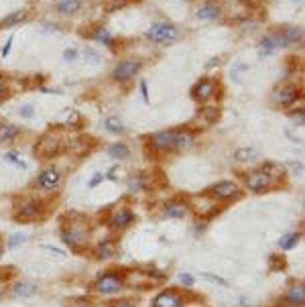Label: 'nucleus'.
Wrapping results in <instances>:
<instances>
[{
  "instance_id": "nucleus-1",
  "label": "nucleus",
  "mask_w": 305,
  "mask_h": 307,
  "mask_svg": "<svg viewBox=\"0 0 305 307\" xmlns=\"http://www.w3.org/2000/svg\"><path fill=\"white\" fill-rule=\"evenodd\" d=\"M194 143V134L179 132V130H167L151 136V144L157 151H181Z\"/></svg>"
},
{
  "instance_id": "nucleus-2",
  "label": "nucleus",
  "mask_w": 305,
  "mask_h": 307,
  "mask_svg": "<svg viewBox=\"0 0 305 307\" xmlns=\"http://www.w3.org/2000/svg\"><path fill=\"white\" fill-rule=\"evenodd\" d=\"M88 234H90V228H88V222L84 218L65 222L63 228H61L63 242L70 248H73V250H77L80 246H84L88 242Z\"/></svg>"
},
{
  "instance_id": "nucleus-3",
  "label": "nucleus",
  "mask_w": 305,
  "mask_h": 307,
  "mask_svg": "<svg viewBox=\"0 0 305 307\" xmlns=\"http://www.w3.org/2000/svg\"><path fill=\"white\" fill-rule=\"evenodd\" d=\"M63 151V139L59 134H45L35 144V153L39 157H55Z\"/></svg>"
},
{
  "instance_id": "nucleus-4",
  "label": "nucleus",
  "mask_w": 305,
  "mask_h": 307,
  "mask_svg": "<svg viewBox=\"0 0 305 307\" xmlns=\"http://www.w3.org/2000/svg\"><path fill=\"white\" fill-rule=\"evenodd\" d=\"M177 29L169 22H157L149 31H146V39L155 41V43H173L177 39Z\"/></svg>"
},
{
  "instance_id": "nucleus-5",
  "label": "nucleus",
  "mask_w": 305,
  "mask_h": 307,
  "mask_svg": "<svg viewBox=\"0 0 305 307\" xmlns=\"http://www.w3.org/2000/svg\"><path fill=\"white\" fill-rule=\"evenodd\" d=\"M244 181H246V187L254 193H263L273 185V177L265 169H254V171H251L244 177Z\"/></svg>"
},
{
  "instance_id": "nucleus-6",
  "label": "nucleus",
  "mask_w": 305,
  "mask_h": 307,
  "mask_svg": "<svg viewBox=\"0 0 305 307\" xmlns=\"http://www.w3.org/2000/svg\"><path fill=\"white\" fill-rule=\"evenodd\" d=\"M141 67H143V63L137 59H124V61H120L116 67H114V72H112V77L114 79H118V82H126V79H130V77H134L139 72H141Z\"/></svg>"
},
{
  "instance_id": "nucleus-7",
  "label": "nucleus",
  "mask_w": 305,
  "mask_h": 307,
  "mask_svg": "<svg viewBox=\"0 0 305 307\" xmlns=\"http://www.w3.org/2000/svg\"><path fill=\"white\" fill-rule=\"evenodd\" d=\"M183 305H185V297L175 289L161 291L153 299V307H183Z\"/></svg>"
},
{
  "instance_id": "nucleus-8",
  "label": "nucleus",
  "mask_w": 305,
  "mask_h": 307,
  "mask_svg": "<svg viewBox=\"0 0 305 307\" xmlns=\"http://www.w3.org/2000/svg\"><path fill=\"white\" fill-rule=\"evenodd\" d=\"M41 214H43L41 201L39 199H29L25 203H20V208L17 210L15 218H17V222H33V220H37Z\"/></svg>"
},
{
  "instance_id": "nucleus-9",
  "label": "nucleus",
  "mask_w": 305,
  "mask_h": 307,
  "mask_svg": "<svg viewBox=\"0 0 305 307\" xmlns=\"http://www.w3.org/2000/svg\"><path fill=\"white\" fill-rule=\"evenodd\" d=\"M210 196L216 199H232L240 196V187L234 183V181H220V183L210 187Z\"/></svg>"
},
{
  "instance_id": "nucleus-10",
  "label": "nucleus",
  "mask_w": 305,
  "mask_h": 307,
  "mask_svg": "<svg viewBox=\"0 0 305 307\" xmlns=\"http://www.w3.org/2000/svg\"><path fill=\"white\" fill-rule=\"evenodd\" d=\"M124 285V281L122 277L114 275V272H106V275H102L98 281H96V289L100 293H104V295H112V293H118Z\"/></svg>"
},
{
  "instance_id": "nucleus-11",
  "label": "nucleus",
  "mask_w": 305,
  "mask_h": 307,
  "mask_svg": "<svg viewBox=\"0 0 305 307\" xmlns=\"http://www.w3.org/2000/svg\"><path fill=\"white\" fill-rule=\"evenodd\" d=\"M214 94H216V82L210 77H201L199 82L194 86V98L199 102H208Z\"/></svg>"
},
{
  "instance_id": "nucleus-12",
  "label": "nucleus",
  "mask_w": 305,
  "mask_h": 307,
  "mask_svg": "<svg viewBox=\"0 0 305 307\" xmlns=\"http://www.w3.org/2000/svg\"><path fill=\"white\" fill-rule=\"evenodd\" d=\"M37 183L45 191H53L61 183V171H57V169H45V171L37 177Z\"/></svg>"
},
{
  "instance_id": "nucleus-13",
  "label": "nucleus",
  "mask_w": 305,
  "mask_h": 307,
  "mask_svg": "<svg viewBox=\"0 0 305 307\" xmlns=\"http://www.w3.org/2000/svg\"><path fill=\"white\" fill-rule=\"evenodd\" d=\"M134 222V214L126 208H120L118 212L112 214V218H110V226L112 228H116V230H122V228H126V226H130Z\"/></svg>"
},
{
  "instance_id": "nucleus-14",
  "label": "nucleus",
  "mask_w": 305,
  "mask_h": 307,
  "mask_svg": "<svg viewBox=\"0 0 305 307\" xmlns=\"http://www.w3.org/2000/svg\"><path fill=\"white\" fill-rule=\"evenodd\" d=\"M165 214H167V218H173V220H181V218H185V216L189 214V206H187L185 201L173 199V201H169L167 206H165Z\"/></svg>"
},
{
  "instance_id": "nucleus-15",
  "label": "nucleus",
  "mask_w": 305,
  "mask_h": 307,
  "mask_svg": "<svg viewBox=\"0 0 305 307\" xmlns=\"http://www.w3.org/2000/svg\"><path fill=\"white\" fill-rule=\"evenodd\" d=\"M299 98V92H297V88L295 86H285V88H279L277 92H275V100L279 102V104H283V106H289L293 104Z\"/></svg>"
},
{
  "instance_id": "nucleus-16",
  "label": "nucleus",
  "mask_w": 305,
  "mask_h": 307,
  "mask_svg": "<svg viewBox=\"0 0 305 307\" xmlns=\"http://www.w3.org/2000/svg\"><path fill=\"white\" fill-rule=\"evenodd\" d=\"M285 301L291 307H303V303H305V287L301 285V283H297V285H293L289 289V293L285 295Z\"/></svg>"
},
{
  "instance_id": "nucleus-17",
  "label": "nucleus",
  "mask_w": 305,
  "mask_h": 307,
  "mask_svg": "<svg viewBox=\"0 0 305 307\" xmlns=\"http://www.w3.org/2000/svg\"><path fill=\"white\" fill-rule=\"evenodd\" d=\"M220 15H222V8L218 2H206L197 10V18L201 20H216Z\"/></svg>"
},
{
  "instance_id": "nucleus-18",
  "label": "nucleus",
  "mask_w": 305,
  "mask_h": 307,
  "mask_svg": "<svg viewBox=\"0 0 305 307\" xmlns=\"http://www.w3.org/2000/svg\"><path fill=\"white\" fill-rule=\"evenodd\" d=\"M27 17H29V13H27L25 8H22V10H15V13H10L8 17H4V18H2V22H0V27H2V29L17 27V25H20V22H25V20H27Z\"/></svg>"
},
{
  "instance_id": "nucleus-19",
  "label": "nucleus",
  "mask_w": 305,
  "mask_h": 307,
  "mask_svg": "<svg viewBox=\"0 0 305 307\" xmlns=\"http://www.w3.org/2000/svg\"><path fill=\"white\" fill-rule=\"evenodd\" d=\"M18 132H20V128L15 126V124H10V122H0V143H8V141L17 139Z\"/></svg>"
},
{
  "instance_id": "nucleus-20",
  "label": "nucleus",
  "mask_w": 305,
  "mask_h": 307,
  "mask_svg": "<svg viewBox=\"0 0 305 307\" xmlns=\"http://www.w3.org/2000/svg\"><path fill=\"white\" fill-rule=\"evenodd\" d=\"M82 8V0H59L57 10L63 15H75Z\"/></svg>"
},
{
  "instance_id": "nucleus-21",
  "label": "nucleus",
  "mask_w": 305,
  "mask_h": 307,
  "mask_svg": "<svg viewBox=\"0 0 305 307\" xmlns=\"http://www.w3.org/2000/svg\"><path fill=\"white\" fill-rule=\"evenodd\" d=\"M98 258H112L116 254V244L114 240H104V242H100L98 244Z\"/></svg>"
},
{
  "instance_id": "nucleus-22",
  "label": "nucleus",
  "mask_w": 305,
  "mask_h": 307,
  "mask_svg": "<svg viewBox=\"0 0 305 307\" xmlns=\"http://www.w3.org/2000/svg\"><path fill=\"white\" fill-rule=\"evenodd\" d=\"M37 291H39V287L35 283H17L15 285V295H18V297H31Z\"/></svg>"
},
{
  "instance_id": "nucleus-23",
  "label": "nucleus",
  "mask_w": 305,
  "mask_h": 307,
  "mask_svg": "<svg viewBox=\"0 0 305 307\" xmlns=\"http://www.w3.org/2000/svg\"><path fill=\"white\" fill-rule=\"evenodd\" d=\"M299 240H301V234H299V232H291V234L283 236V238L279 240V248H281V250H291V248L297 246Z\"/></svg>"
},
{
  "instance_id": "nucleus-24",
  "label": "nucleus",
  "mask_w": 305,
  "mask_h": 307,
  "mask_svg": "<svg viewBox=\"0 0 305 307\" xmlns=\"http://www.w3.org/2000/svg\"><path fill=\"white\" fill-rule=\"evenodd\" d=\"M108 153H110V157H114V159H126L128 155H130V151H128V146L124 144V143H114V144H110L108 146Z\"/></svg>"
},
{
  "instance_id": "nucleus-25",
  "label": "nucleus",
  "mask_w": 305,
  "mask_h": 307,
  "mask_svg": "<svg viewBox=\"0 0 305 307\" xmlns=\"http://www.w3.org/2000/svg\"><path fill=\"white\" fill-rule=\"evenodd\" d=\"M281 35L285 37L287 43H297L303 37V31L299 27H285V29H281Z\"/></svg>"
},
{
  "instance_id": "nucleus-26",
  "label": "nucleus",
  "mask_w": 305,
  "mask_h": 307,
  "mask_svg": "<svg viewBox=\"0 0 305 307\" xmlns=\"http://www.w3.org/2000/svg\"><path fill=\"white\" fill-rule=\"evenodd\" d=\"M96 41H100V43H104V45H112L114 43V39H112V35L108 33V29H104V27H98L96 31H94V35H92Z\"/></svg>"
},
{
  "instance_id": "nucleus-27",
  "label": "nucleus",
  "mask_w": 305,
  "mask_h": 307,
  "mask_svg": "<svg viewBox=\"0 0 305 307\" xmlns=\"http://www.w3.org/2000/svg\"><path fill=\"white\" fill-rule=\"evenodd\" d=\"M106 128H108L110 132H114V134H122V132H124L122 122L116 120V118H108V120H106Z\"/></svg>"
},
{
  "instance_id": "nucleus-28",
  "label": "nucleus",
  "mask_w": 305,
  "mask_h": 307,
  "mask_svg": "<svg viewBox=\"0 0 305 307\" xmlns=\"http://www.w3.org/2000/svg\"><path fill=\"white\" fill-rule=\"evenodd\" d=\"M143 187H146L143 175H137V177H130V179H128V189H130V191H139V189H143Z\"/></svg>"
},
{
  "instance_id": "nucleus-29",
  "label": "nucleus",
  "mask_w": 305,
  "mask_h": 307,
  "mask_svg": "<svg viewBox=\"0 0 305 307\" xmlns=\"http://www.w3.org/2000/svg\"><path fill=\"white\" fill-rule=\"evenodd\" d=\"M201 277L208 279V281H212V283H218L220 287H230V283L226 281V279H222V277H218V275H212V272H201Z\"/></svg>"
},
{
  "instance_id": "nucleus-30",
  "label": "nucleus",
  "mask_w": 305,
  "mask_h": 307,
  "mask_svg": "<svg viewBox=\"0 0 305 307\" xmlns=\"http://www.w3.org/2000/svg\"><path fill=\"white\" fill-rule=\"evenodd\" d=\"M252 155H254L252 149H238L234 153V159L236 161H248V159H252Z\"/></svg>"
},
{
  "instance_id": "nucleus-31",
  "label": "nucleus",
  "mask_w": 305,
  "mask_h": 307,
  "mask_svg": "<svg viewBox=\"0 0 305 307\" xmlns=\"http://www.w3.org/2000/svg\"><path fill=\"white\" fill-rule=\"evenodd\" d=\"M27 242V236H22V234H13L8 238V248H17L20 244H25Z\"/></svg>"
},
{
  "instance_id": "nucleus-32",
  "label": "nucleus",
  "mask_w": 305,
  "mask_h": 307,
  "mask_svg": "<svg viewBox=\"0 0 305 307\" xmlns=\"http://www.w3.org/2000/svg\"><path fill=\"white\" fill-rule=\"evenodd\" d=\"M285 267V258L283 256H270V269L273 271H283Z\"/></svg>"
},
{
  "instance_id": "nucleus-33",
  "label": "nucleus",
  "mask_w": 305,
  "mask_h": 307,
  "mask_svg": "<svg viewBox=\"0 0 305 307\" xmlns=\"http://www.w3.org/2000/svg\"><path fill=\"white\" fill-rule=\"evenodd\" d=\"M4 161H10V163H15V165H18V167H22V169H25V167H27V165H25V163H22V161H20V159L17 157V153H6V155H4Z\"/></svg>"
},
{
  "instance_id": "nucleus-34",
  "label": "nucleus",
  "mask_w": 305,
  "mask_h": 307,
  "mask_svg": "<svg viewBox=\"0 0 305 307\" xmlns=\"http://www.w3.org/2000/svg\"><path fill=\"white\" fill-rule=\"evenodd\" d=\"M179 281H181L185 287H191V285H194V277L187 275V272H181V275H179Z\"/></svg>"
},
{
  "instance_id": "nucleus-35",
  "label": "nucleus",
  "mask_w": 305,
  "mask_h": 307,
  "mask_svg": "<svg viewBox=\"0 0 305 307\" xmlns=\"http://www.w3.org/2000/svg\"><path fill=\"white\" fill-rule=\"evenodd\" d=\"M104 179H106L104 173H96V175L92 177V181H90V187H96V185L100 183V181H104Z\"/></svg>"
},
{
  "instance_id": "nucleus-36",
  "label": "nucleus",
  "mask_w": 305,
  "mask_h": 307,
  "mask_svg": "<svg viewBox=\"0 0 305 307\" xmlns=\"http://www.w3.org/2000/svg\"><path fill=\"white\" fill-rule=\"evenodd\" d=\"M75 55H77L75 49H67V51L63 53V57H65V61H73V59H75Z\"/></svg>"
},
{
  "instance_id": "nucleus-37",
  "label": "nucleus",
  "mask_w": 305,
  "mask_h": 307,
  "mask_svg": "<svg viewBox=\"0 0 305 307\" xmlns=\"http://www.w3.org/2000/svg\"><path fill=\"white\" fill-rule=\"evenodd\" d=\"M20 116L22 118H31L33 116V106H25V108H22L20 110Z\"/></svg>"
},
{
  "instance_id": "nucleus-38",
  "label": "nucleus",
  "mask_w": 305,
  "mask_h": 307,
  "mask_svg": "<svg viewBox=\"0 0 305 307\" xmlns=\"http://www.w3.org/2000/svg\"><path fill=\"white\" fill-rule=\"evenodd\" d=\"M114 307H137V303H132L130 299H124V301H120V303H116Z\"/></svg>"
},
{
  "instance_id": "nucleus-39",
  "label": "nucleus",
  "mask_w": 305,
  "mask_h": 307,
  "mask_svg": "<svg viewBox=\"0 0 305 307\" xmlns=\"http://www.w3.org/2000/svg\"><path fill=\"white\" fill-rule=\"evenodd\" d=\"M6 96V84H4V79L0 77V100H2Z\"/></svg>"
},
{
  "instance_id": "nucleus-40",
  "label": "nucleus",
  "mask_w": 305,
  "mask_h": 307,
  "mask_svg": "<svg viewBox=\"0 0 305 307\" xmlns=\"http://www.w3.org/2000/svg\"><path fill=\"white\" fill-rule=\"evenodd\" d=\"M43 248H45V250H51V253H55V254H59V256H65V253H63V250H59V248H53V246H47V244H45Z\"/></svg>"
},
{
  "instance_id": "nucleus-41",
  "label": "nucleus",
  "mask_w": 305,
  "mask_h": 307,
  "mask_svg": "<svg viewBox=\"0 0 305 307\" xmlns=\"http://www.w3.org/2000/svg\"><path fill=\"white\" fill-rule=\"evenodd\" d=\"M141 90H143V98H144V102H149V92H146V82H141Z\"/></svg>"
},
{
  "instance_id": "nucleus-42",
  "label": "nucleus",
  "mask_w": 305,
  "mask_h": 307,
  "mask_svg": "<svg viewBox=\"0 0 305 307\" xmlns=\"http://www.w3.org/2000/svg\"><path fill=\"white\" fill-rule=\"evenodd\" d=\"M10 47H13V39H8V43L4 45V49H2V57H6V55H8V51H10Z\"/></svg>"
},
{
  "instance_id": "nucleus-43",
  "label": "nucleus",
  "mask_w": 305,
  "mask_h": 307,
  "mask_svg": "<svg viewBox=\"0 0 305 307\" xmlns=\"http://www.w3.org/2000/svg\"><path fill=\"white\" fill-rule=\"evenodd\" d=\"M218 63H220L218 57H216V59H210V61H208V67H214V65H218Z\"/></svg>"
},
{
  "instance_id": "nucleus-44",
  "label": "nucleus",
  "mask_w": 305,
  "mask_h": 307,
  "mask_svg": "<svg viewBox=\"0 0 305 307\" xmlns=\"http://www.w3.org/2000/svg\"><path fill=\"white\" fill-rule=\"evenodd\" d=\"M0 254H2V246H0Z\"/></svg>"
}]
</instances>
